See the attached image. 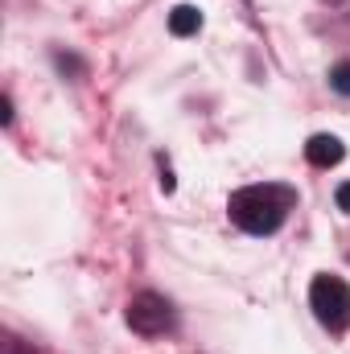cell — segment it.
<instances>
[{
  "instance_id": "obj_2",
  "label": "cell",
  "mask_w": 350,
  "mask_h": 354,
  "mask_svg": "<svg viewBox=\"0 0 350 354\" xmlns=\"http://www.w3.org/2000/svg\"><path fill=\"white\" fill-rule=\"evenodd\" d=\"M309 305H313V317H317L330 334H342L350 326L347 280H338V276H313V284H309Z\"/></svg>"
},
{
  "instance_id": "obj_1",
  "label": "cell",
  "mask_w": 350,
  "mask_h": 354,
  "mask_svg": "<svg viewBox=\"0 0 350 354\" xmlns=\"http://www.w3.org/2000/svg\"><path fill=\"white\" fill-rule=\"evenodd\" d=\"M297 194L288 185H248V189H235L227 210L235 218V227H243L248 235H272L284 214L293 210Z\"/></svg>"
},
{
  "instance_id": "obj_9",
  "label": "cell",
  "mask_w": 350,
  "mask_h": 354,
  "mask_svg": "<svg viewBox=\"0 0 350 354\" xmlns=\"http://www.w3.org/2000/svg\"><path fill=\"white\" fill-rule=\"evenodd\" d=\"M0 120H4V124H12V103H8V99L0 103Z\"/></svg>"
},
{
  "instance_id": "obj_6",
  "label": "cell",
  "mask_w": 350,
  "mask_h": 354,
  "mask_svg": "<svg viewBox=\"0 0 350 354\" xmlns=\"http://www.w3.org/2000/svg\"><path fill=\"white\" fill-rule=\"evenodd\" d=\"M330 87L338 91V95H350V62H342V66L330 71Z\"/></svg>"
},
{
  "instance_id": "obj_5",
  "label": "cell",
  "mask_w": 350,
  "mask_h": 354,
  "mask_svg": "<svg viewBox=\"0 0 350 354\" xmlns=\"http://www.w3.org/2000/svg\"><path fill=\"white\" fill-rule=\"evenodd\" d=\"M202 29V12L194 8V4H177L174 12H169V33L174 37H190V33H198Z\"/></svg>"
},
{
  "instance_id": "obj_3",
  "label": "cell",
  "mask_w": 350,
  "mask_h": 354,
  "mask_svg": "<svg viewBox=\"0 0 350 354\" xmlns=\"http://www.w3.org/2000/svg\"><path fill=\"white\" fill-rule=\"evenodd\" d=\"M128 326L145 338H157V334H169L174 330V305L161 297V292H136L128 301Z\"/></svg>"
},
{
  "instance_id": "obj_7",
  "label": "cell",
  "mask_w": 350,
  "mask_h": 354,
  "mask_svg": "<svg viewBox=\"0 0 350 354\" xmlns=\"http://www.w3.org/2000/svg\"><path fill=\"white\" fill-rule=\"evenodd\" d=\"M334 198H338V210H342V214H350V181H342V185H338V194H334Z\"/></svg>"
},
{
  "instance_id": "obj_4",
  "label": "cell",
  "mask_w": 350,
  "mask_h": 354,
  "mask_svg": "<svg viewBox=\"0 0 350 354\" xmlns=\"http://www.w3.org/2000/svg\"><path fill=\"white\" fill-rule=\"evenodd\" d=\"M305 157H309V165H317V169H330V165H338L342 157H347V149H342V140L338 136H309V145H305Z\"/></svg>"
},
{
  "instance_id": "obj_8",
  "label": "cell",
  "mask_w": 350,
  "mask_h": 354,
  "mask_svg": "<svg viewBox=\"0 0 350 354\" xmlns=\"http://www.w3.org/2000/svg\"><path fill=\"white\" fill-rule=\"evenodd\" d=\"M174 185H177V181H174V174L165 169V174H161V189H165V194H174Z\"/></svg>"
}]
</instances>
